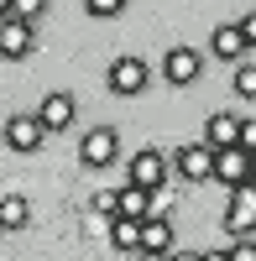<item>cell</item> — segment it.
<instances>
[{"instance_id": "obj_1", "label": "cell", "mask_w": 256, "mask_h": 261, "mask_svg": "<svg viewBox=\"0 0 256 261\" xmlns=\"http://www.w3.org/2000/svg\"><path fill=\"white\" fill-rule=\"evenodd\" d=\"M167 178H173V157L167 151H157V146H141L136 157H131V188H141V193H157Z\"/></svg>"}, {"instance_id": "obj_2", "label": "cell", "mask_w": 256, "mask_h": 261, "mask_svg": "<svg viewBox=\"0 0 256 261\" xmlns=\"http://www.w3.org/2000/svg\"><path fill=\"white\" fill-rule=\"evenodd\" d=\"M173 172L183 183H215V146H204V141H183L173 151Z\"/></svg>"}, {"instance_id": "obj_3", "label": "cell", "mask_w": 256, "mask_h": 261, "mask_svg": "<svg viewBox=\"0 0 256 261\" xmlns=\"http://www.w3.org/2000/svg\"><path fill=\"white\" fill-rule=\"evenodd\" d=\"M105 84H110V94L131 99V94H141L146 84H152V68H146V58L125 53V58H115V63H110V73H105Z\"/></svg>"}, {"instance_id": "obj_4", "label": "cell", "mask_w": 256, "mask_h": 261, "mask_svg": "<svg viewBox=\"0 0 256 261\" xmlns=\"http://www.w3.org/2000/svg\"><path fill=\"white\" fill-rule=\"evenodd\" d=\"M225 230H230V241L256 235V183H246V188L230 193V204H225Z\"/></svg>"}, {"instance_id": "obj_5", "label": "cell", "mask_w": 256, "mask_h": 261, "mask_svg": "<svg viewBox=\"0 0 256 261\" xmlns=\"http://www.w3.org/2000/svg\"><path fill=\"white\" fill-rule=\"evenodd\" d=\"M199 73H204V53L199 47H188V42L167 47V58H162V79L167 84H199Z\"/></svg>"}, {"instance_id": "obj_6", "label": "cell", "mask_w": 256, "mask_h": 261, "mask_svg": "<svg viewBox=\"0 0 256 261\" xmlns=\"http://www.w3.org/2000/svg\"><path fill=\"white\" fill-rule=\"evenodd\" d=\"M79 157H84V167H110V162L120 157V136H115V125H94L89 136H84Z\"/></svg>"}, {"instance_id": "obj_7", "label": "cell", "mask_w": 256, "mask_h": 261, "mask_svg": "<svg viewBox=\"0 0 256 261\" xmlns=\"http://www.w3.org/2000/svg\"><path fill=\"white\" fill-rule=\"evenodd\" d=\"M215 183H225L230 193L251 183V151L230 146V151H215Z\"/></svg>"}, {"instance_id": "obj_8", "label": "cell", "mask_w": 256, "mask_h": 261, "mask_svg": "<svg viewBox=\"0 0 256 261\" xmlns=\"http://www.w3.org/2000/svg\"><path fill=\"white\" fill-rule=\"evenodd\" d=\"M73 115H79V99H73L68 89H53L47 99H42V110H37V120L47 125V136H53V130H68Z\"/></svg>"}, {"instance_id": "obj_9", "label": "cell", "mask_w": 256, "mask_h": 261, "mask_svg": "<svg viewBox=\"0 0 256 261\" xmlns=\"http://www.w3.org/2000/svg\"><path fill=\"white\" fill-rule=\"evenodd\" d=\"M42 141H47V125H42L37 115H11L6 120V146L11 151H37Z\"/></svg>"}, {"instance_id": "obj_10", "label": "cell", "mask_w": 256, "mask_h": 261, "mask_svg": "<svg viewBox=\"0 0 256 261\" xmlns=\"http://www.w3.org/2000/svg\"><path fill=\"white\" fill-rule=\"evenodd\" d=\"M32 47H37V32L21 27V21L11 16L6 27H0V58H6V63H21V58H32Z\"/></svg>"}, {"instance_id": "obj_11", "label": "cell", "mask_w": 256, "mask_h": 261, "mask_svg": "<svg viewBox=\"0 0 256 261\" xmlns=\"http://www.w3.org/2000/svg\"><path fill=\"white\" fill-rule=\"evenodd\" d=\"M209 53H215L220 63H236V68H241V53H246L241 21H225V27H215V32H209Z\"/></svg>"}, {"instance_id": "obj_12", "label": "cell", "mask_w": 256, "mask_h": 261, "mask_svg": "<svg viewBox=\"0 0 256 261\" xmlns=\"http://www.w3.org/2000/svg\"><path fill=\"white\" fill-rule=\"evenodd\" d=\"M241 120L246 115H209L204 120V146H215V151L241 146Z\"/></svg>"}, {"instance_id": "obj_13", "label": "cell", "mask_w": 256, "mask_h": 261, "mask_svg": "<svg viewBox=\"0 0 256 261\" xmlns=\"http://www.w3.org/2000/svg\"><path fill=\"white\" fill-rule=\"evenodd\" d=\"M0 225H6V230H27V225H32L27 193H6V199H0Z\"/></svg>"}, {"instance_id": "obj_14", "label": "cell", "mask_w": 256, "mask_h": 261, "mask_svg": "<svg viewBox=\"0 0 256 261\" xmlns=\"http://www.w3.org/2000/svg\"><path fill=\"white\" fill-rule=\"evenodd\" d=\"M141 251L173 256V225H167V220H146V225H141Z\"/></svg>"}, {"instance_id": "obj_15", "label": "cell", "mask_w": 256, "mask_h": 261, "mask_svg": "<svg viewBox=\"0 0 256 261\" xmlns=\"http://www.w3.org/2000/svg\"><path fill=\"white\" fill-rule=\"evenodd\" d=\"M110 246L141 256V225H136V220H115V225H110Z\"/></svg>"}, {"instance_id": "obj_16", "label": "cell", "mask_w": 256, "mask_h": 261, "mask_svg": "<svg viewBox=\"0 0 256 261\" xmlns=\"http://www.w3.org/2000/svg\"><path fill=\"white\" fill-rule=\"evenodd\" d=\"M11 11H16L21 27H37V21L47 16V6H42V0H11Z\"/></svg>"}, {"instance_id": "obj_17", "label": "cell", "mask_w": 256, "mask_h": 261, "mask_svg": "<svg viewBox=\"0 0 256 261\" xmlns=\"http://www.w3.org/2000/svg\"><path fill=\"white\" fill-rule=\"evenodd\" d=\"M236 94L256 99V63H241V68H236Z\"/></svg>"}, {"instance_id": "obj_18", "label": "cell", "mask_w": 256, "mask_h": 261, "mask_svg": "<svg viewBox=\"0 0 256 261\" xmlns=\"http://www.w3.org/2000/svg\"><path fill=\"white\" fill-rule=\"evenodd\" d=\"M120 11H125V0H89V16L94 21H115Z\"/></svg>"}, {"instance_id": "obj_19", "label": "cell", "mask_w": 256, "mask_h": 261, "mask_svg": "<svg viewBox=\"0 0 256 261\" xmlns=\"http://www.w3.org/2000/svg\"><path fill=\"white\" fill-rule=\"evenodd\" d=\"M230 261H256V235H246V241H230Z\"/></svg>"}, {"instance_id": "obj_20", "label": "cell", "mask_w": 256, "mask_h": 261, "mask_svg": "<svg viewBox=\"0 0 256 261\" xmlns=\"http://www.w3.org/2000/svg\"><path fill=\"white\" fill-rule=\"evenodd\" d=\"M241 151H251V157H256V120H251V115L241 120Z\"/></svg>"}, {"instance_id": "obj_21", "label": "cell", "mask_w": 256, "mask_h": 261, "mask_svg": "<svg viewBox=\"0 0 256 261\" xmlns=\"http://www.w3.org/2000/svg\"><path fill=\"white\" fill-rule=\"evenodd\" d=\"M241 37H246V47H256V11L241 16Z\"/></svg>"}, {"instance_id": "obj_22", "label": "cell", "mask_w": 256, "mask_h": 261, "mask_svg": "<svg viewBox=\"0 0 256 261\" xmlns=\"http://www.w3.org/2000/svg\"><path fill=\"white\" fill-rule=\"evenodd\" d=\"M173 261H204V251H173Z\"/></svg>"}, {"instance_id": "obj_23", "label": "cell", "mask_w": 256, "mask_h": 261, "mask_svg": "<svg viewBox=\"0 0 256 261\" xmlns=\"http://www.w3.org/2000/svg\"><path fill=\"white\" fill-rule=\"evenodd\" d=\"M11 16H16V11H11V0H0V27H6Z\"/></svg>"}, {"instance_id": "obj_24", "label": "cell", "mask_w": 256, "mask_h": 261, "mask_svg": "<svg viewBox=\"0 0 256 261\" xmlns=\"http://www.w3.org/2000/svg\"><path fill=\"white\" fill-rule=\"evenodd\" d=\"M136 261H173V256H157V251H141Z\"/></svg>"}, {"instance_id": "obj_25", "label": "cell", "mask_w": 256, "mask_h": 261, "mask_svg": "<svg viewBox=\"0 0 256 261\" xmlns=\"http://www.w3.org/2000/svg\"><path fill=\"white\" fill-rule=\"evenodd\" d=\"M204 261H230V251H204Z\"/></svg>"}, {"instance_id": "obj_26", "label": "cell", "mask_w": 256, "mask_h": 261, "mask_svg": "<svg viewBox=\"0 0 256 261\" xmlns=\"http://www.w3.org/2000/svg\"><path fill=\"white\" fill-rule=\"evenodd\" d=\"M0 235H6V225H0Z\"/></svg>"}]
</instances>
